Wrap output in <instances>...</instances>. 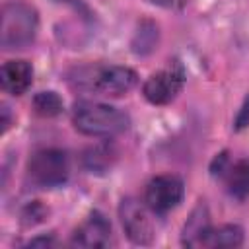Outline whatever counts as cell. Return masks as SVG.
Masks as SVG:
<instances>
[{
    "label": "cell",
    "mask_w": 249,
    "mask_h": 249,
    "mask_svg": "<svg viewBox=\"0 0 249 249\" xmlns=\"http://www.w3.org/2000/svg\"><path fill=\"white\" fill-rule=\"evenodd\" d=\"M233 124H235V130H243V128L249 126V95L245 97V101H243V105H241Z\"/></svg>",
    "instance_id": "5bb4252c"
},
{
    "label": "cell",
    "mask_w": 249,
    "mask_h": 249,
    "mask_svg": "<svg viewBox=\"0 0 249 249\" xmlns=\"http://www.w3.org/2000/svg\"><path fill=\"white\" fill-rule=\"evenodd\" d=\"M70 163L66 152L58 148L37 150L27 161V177L33 185L43 189H54L68 181Z\"/></svg>",
    "instance_id": "277c9868"
},
{
    "label": "cell",
    "mask_w": 249,
    "mask_h": 249,
    "mask_svg": "<svg viewBox=\"0 0 249 249\" xmlns=\"http://www.w3.org/2000/svg\"><path fill=\"white\" fill-rule=\"evenodd\" d=\"M72 245L76 247H109L111 245V222L97 210H93L72 233Z\"/></svg>",
    "instance_id": "ba28073f"
},
{
    "label": "cell",
    "mask_w": 249,
    "mask_h": 249,
    "mask_svg": "<svg viewBox=\"0 0 249 249\" xmlns=\"http://www.w3.org/2000/svg\"><path fill=\"white\" fill-rule=\"evenodd\" d=\"M150 208L136 198H123L119 204V218L126 237L136 245H150L156 235Z\"/></svg>",
    "instance_id": "5b68a950"
},
{
    "label": "cell",
    "mask_w": 249,
    "mask_h": 249,
    "mask_svg": "<svg viewBox=\"0 0 249 249\" xmlns=\"http://www.w3.org/2000/svg\"><path fill=\"white\" fill-rule=\"evenodd\" d=\"M2 88L12 95H21L33 82V68L27 60H8L0 70Z\"/></svg>",
    "instance_id": "9c48e42d"
},
{
    "label": "cell",
    "mask_w": 249,
    "mask_h": 249,
    "mask_svg": "<svg viewBox=\"0 0 249 249\" xmlns=\"http://www.w3.org/2000/svg\"><path fill=\"white\" fill-rule=\"evenodd\" d=\"M243 243V230L228 224L222 228H208L198 241V247H239Z\"/></svg>",
    "instance_id": "30bf717a"
},
{
    "label": "cell",
    "mask_w": 249,
    "mask_h": 249,
    "mask_svg": "<svg viewBox=\"0 0 249 249\" xmlns=\"http://www.w3.org/2000/svg\"><path fill=\"white\" fill-rule=\"evenodd\" d=\"M51 243H54V239H53V237H49V239L41 237V239H33V241H29L27 245H51Z\"/></svg>",
    "instance_id": "9a60e30c"
},
{
    "label": "cell",
    "mask_w": 249,
    "mask_h": 249,
    "mask_svg": "<svg viewBox=\"0 0 249 249\" xmlns=\"http://www.w3.org/2000/svg\"><path fill=\"white\" fill-rule=\"evenodd\" d=\"M185 185L175 175H158L150 179L144 191V202L154 214H167L183 200Z\"/></svg>",
    "instance_id": "8992f818"
},
{
    "label": "cell",
    "mask_w": 249,
    "mask_h": 249,
    "mask_svg": "<svg viewBox=\"0 0 249 249\" xmlns=\"http://www.w3.org/2000/svg\"><path fill=\"white\" fill-rule=\"evenodd\" d=\"M228 193L239 200L249 196V160H239L224 171Z\"/></svg>",
    "instance_id": "8fae6325"
},
{
    "label": "cell",
    "mask_w": 249,
    "mask_h": 249,
    "mask_svg": "<svg viewBox=\"0 0 249 249\" xmlns=\"http://www.w3.org/2000/svg\"><path fill=\"white\" fill-rule=\"evenodd\" d=\"M183 84H185V72L179 64H173L169 68L152 74L146 80L142 93L150 103L165 105L177 97V93L183 89Z\"/></svg>",
    "instance_id": "52a82bcc"
},
{
    "label": "cell",
    "mask_w": 249,
    "mask_h": 249,
    "mask_svg": "<svg viewBox=\"0 0 249 249\" xmlns=\"http://www.w3.org/2000/svg\"><path fill=\"white\" fill-rule=\"evenodd\" d=\"M210 228L208 224V212L204 206H198L193 216L189 218V222L185 224V230H183V245L187 247H198V241L200 237L204 235V231Z\"/></svg>",
    "instance_id": "7c38bea8"
},
{
    "label": "cell",
    "mask_w": 249,
    "mask_h": 249,
    "mask_svg": "<svg viewBox=\"0 0 249 249\" xmlns=\"http://www.w3.org/2000/svg\"><path fill=\"white\" fill-rule=\"evenodd\" d=\"M37 12L21 2H10L2 8L0 18V45L2 49H25L37 35Z\"/></svg>",
    "instance_id": "3957f363"
},
{
    "label": "cell",
    "mask_w": 249,
    "mask_h": 249,
    "mask_svg": "<svg viewBox=\"0 0 249 249\" xmlns=\"http://www.w3.org/2000/svg\"><path fill=\"white\" fill-rule=\"evenodd\" d=\"M31 105H33V111L41 117H56L64 109V103L60 99V95L54 93V91H39L33 97Z\"/></svg>",
    "instance_id": "4fadbf2b"
},
{
    "label": "cell",
    "mask_w": 249,
    "mask_h": 249,
    "mask_svg": "<svg viewBox=\"0 0 249 249\" xmlns=\"http://www.w3.org/2000/svg\"><path fill=\"white\" fill-rule=\"evenodd\" d=\"M76 130L88 136H115L128 128L130 119L119 107L95 101H78L72 111Z\"/></svg>",
    "instance_id": "7a4b0ae2"
},
{
    "label": "cell",
    "mask_w": 249,
    "mask_h": 249,
    "mask_svg": "<svg viewBox=\"0 0 249 249\" xmlns=\"http://www.w3.org/2000/svg\"><path fill=\"white\" fill-rule=\"evenodd\" d=\"M138 82V76L132 68L117 64H89L74 68L68 74V84L86 93L119 97L130 91Z\"/></svg>",
    "instance_id": "6da1fadb"
}]
</instances>
